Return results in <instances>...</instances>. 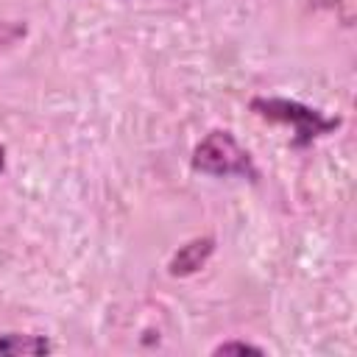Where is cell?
I'll use <instances>...</instances> for the list:
<instances>
[{"label": "cell", "instance_id": "obj_1", "mask_svg": "<svg viewBox=\"0 0 357 357\" xmlns=\"http://www.w3.org/2000/svg\"><path fill=\"white\" fill-rule=\"evenodd\" d=\"M192 170L206 173V176H240L257 181L259 173L254 167L251 153L231 137V131L215 128L209 131L192 151Z\"/></svg>", "mask_w": 357, "mask_h": 357}, {"label": "cell", "instance_id": "obj_2", "mask_svg": "<svg viewBox=\"0 0 357 357\" xmlns=\"http://www.w3.org/2000/svg\"><path fill=\"white\" fill-rule=\"evenodd\" d=\"M251 109L271 120V123H282V126H293L296 131V139L293 145L301 148V145H310L315 137L321 134H329L340 126L337 117H326L324 112L318 109H310L298 100H284V98H254L251 100Z\"/></svg>", "mask_w": 357, "mask_h": 357}, {"label": "cell", "instance_id": "obj_3", "mask_svg": "<svg viewBox=\"0 0 357 357\" xmlns=\"http://www.w3.org/2000/svg\"><path fill=\"white\" fill-rule=\"evenodd\" d=\"M212 251H215V240L212 237H195V240L184 243L170 257V262H167L170 276H190V273H195L198 268L206 265V259L212 257Z\"/></svg>", "mask_w": 357, "mask_h": 357}, {"label": "cell", "instance_id": "obj_4", "mask_svg": "<svg viewBox=\"0 0 357 357\" xmlns=\"http://www.w3.org/2000/svg\"><path fill=\"white\" fill-rule=\"evenodd\" d=\"M53 346L42 335L25 332H0V357H22V354H47Z\"/></svg>", "mask_w": 357, "mask_h": 357}, {"label": "cell", "instance_id": "obj_5", "mask_svg": "<svg viewBox=\"0 0 357 357\" xmlns=\"http://www.w3.org/2000/svg\"><path fill=\"white\" fill-rule=\"evenodd\" d=\"M212 354H265V349L254 346V343H245V340H226V343L215 346Z\"/></svg>", "mask_w": 357, "mask_h": 357}, {"label": "cell", "instance_id": "obj_6", "mask_svg": "<svg viewBox=\"0 0 357 357\" xmlns=\"http://www.w3.org/2000/svg\"><path fill=\"white\" fill-rule=\"evenodd\" d=\"M20 33H25V28H20V25H14V22L0 20V42H11V39H14V36H20Z\"/></svg>", "mask_w": 357, "mask_h": 357}, {"label": "cell", "instance_id": "obj_7", "mask_svg": "<svg viewBox=\"0 0 357 357\" xmlns=\"http://www.w3.org/2000/svg\"><path fill=\"white\" fill-rule=\"evenodd\" d=\"M3 170H6V148L0 145V173H3Z\"/></svg>", "mask_w": 357, "mask_h": 357}]
</instances>
